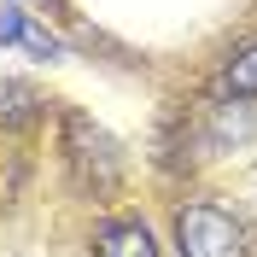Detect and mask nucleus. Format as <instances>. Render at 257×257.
Here are the masks:
<instances>
[{"instance_id": "2", "label": "nucleus", "mask_w": 257, "mask_h": 257, "mask_svg": "<svg viewBox=\"0 0 257 257\" xmlns=\"http://www.w3.org/2000/svg\"><path fill=\"white\" fill-rule=\"evenodd\" d=\"M94 257H158V234L141 216H111L94 240Z\"/></svg>"}, {"instance_id": "1", "label": "nucleus", "mask_w": 257, "mask_h": 257, "mask_svg": "<svg viewBox=\"0 0 257 257\" xmlns=\"http://www.w3.org/2000/svg\"><path fill=\"white\" fill-rule=\"evenodd\" d=\"M176 245H181V257H245V228L228 205L199 199V205H181Z\"/></svg>"}, {"instance_id": "5", "label": "nucleus", "mask_w": 257, "mask_h": 257, "mask_svg": "<svg viewBox=\"0 0 257 257\" xmlns=\"http://www.w3.org/2000/svg\"><path fill=\"white\" fill-rule=\"evenodd\" d=\"M24 30H30V18L12 0H0V47H24Z\"/></svg>"}, {"instance_id": "4", "label": "nucleus", "mask_w": 257, "mask_h": 257, "mask_svg": "<svg viewBox=\"0 0 257 257\" xmlns=\"http://www.w3.org/2000/svg\"><path fill=\"white\" fill-rule=\"evenodd\" d=\"M30 111H35V94L24 88V82L6 76V82H0V117H30Z\"/></svg>"}, {"instance_id": "3", "label": "nucleus", "mask_w": 257, "mask_h": 257, "mask_svg": "<svg viewBox=\"0 0 257 257\" xmlns=\"http://www.w3.org/2000/svg\"><path fill=\"white\" fill-rule=\"evenodd\" d=\"M222 94L228 99H257V41H245V47L222 64Z\"/></svg>"}, {"instance_id": "6", "label": "nucleus", "mask_w": 257, "mask_h": 257, "mask_svg": "<svg viewBox=\"0 0 257 257\" xmlns=\"http://www.w3.org/2000/svg\"><path fill=\"white\" fill-rule=\"evenodd\" d=\"M47 6H53V0H47Z\"/></svg>"}]
</instances>
